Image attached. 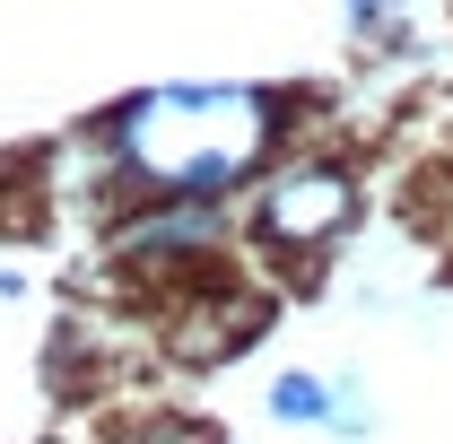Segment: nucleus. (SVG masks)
Here are the masks:
<instances>
[{"label":"nucleus","instance_id":"423d86ee","mask_svg":"<svg viewBox=\"0 0 453 444\" xmlns=\"http://www.w3.org/2000/svg\"><path fill=\"white\" fill-rule=\"evenodd\" d=\"M340 9H349V27H357V35H384V27L401 18V0H340Z\"/></svg>","mask_w":453,"mask_h":444},{"label":"nucleus","instance_id":"0eeeda50","mask_svg":"<svg viewBox=\"0 0 453 444\" xmlns=\"http://www.w3.org/2000/svg\"><path fill=\"white\" fill-rule=\"evenodd\" d=\"M131 444H210L201 427H149V436H131Z\"/></svg>","mask_w":453,"mask_h":444},{"label":"nucleus","instance_id":"20e7f679","mask_svg":"<svg viewBox=\"0 0 453 444\" xmlns=\"http://www.w3.org/2000/svg\"><path fill=\"white\" fill-rule=\"evenodd\" d=\"M253 332H262V314H253L244 296H226V305H201V323H183L174 348H183V357H226V348H244Z\"/></svg>","mask_w":453,"mask_h":444},{"label":"nucleus","instance_id":"7ed1b4c3","mask_svg":"<svg viewBox=\"0 0 453 444\" xmlns=\"http://www.w3.org/2000/svg\"><path fill=\"white\" fill-rule=\"evenodd\" d=\"M226 235L219 201H201V192H157V210H140V218H122V253L131 262H192V253H210Z\"/></svg>","mask_w":453,"mask_h":444},{"label":"nucleus","instance_id":"f03ea898","mask_svg":"<svg viewBox=\"0 0 453 444\" xmlns=\"http://www.w3.org/2000/svg\"><path fill=\"white\" fill-rule=\"evenodd\" d=\"M349 218H357V174L332 166V157L280 166L253 201V235L280 244V253H323L332 235H349Z\"/></svg>","mask_w":453,"mask_h":444},{"label":"nucleus","instance_id":"f257e3e1","mask_svg":"<svg viewBox=\"0 0 453 444\" xmlns=\"http://www.w3.org/2000/svg\"><path fill=\"white\" fill-rule=\"evenodd\" d=\"M271 131H280V96L262 88H149L105 122L113 157L149 192H201V201L235 192L262 166Z\"/></svg>","mask_w":453,"mask_h":444},{"label":"nucleus","instance_id":"39448f33","mask_svg":"<svg viewBox=\"0 0 453 444\" xmlns=\"http://www.w3.org/2000/svg\"><path fill=\"white\" fill-rule=\"evenodd\" d=\"M332 401H340V384H323V375H280L271 384V410L288 427H332Z\"/></svg>","mask_w":453,"mask_h":444}]
</instances>
